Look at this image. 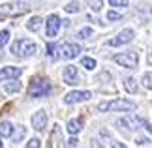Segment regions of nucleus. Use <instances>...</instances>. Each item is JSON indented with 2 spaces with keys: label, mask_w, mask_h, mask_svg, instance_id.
Returning a JSON list of instances; mask_svg holds the SVG:
<instances>
[{
  "label": "nucleus",
  "mask_w": 152,
  "mask_h": 148,
  "mask_svg": "<svg viewBox=\"0 0 152 148\" xmlns=\"http://www.w3.org/2000/svg\"><path fill=\"white\" fill-rule=\"evenodd\" d=\"M109 4L113 6V8H126L128 0H109Z\"/></svg>",
  "instance_id": "nucleus-24"
},
{
  "label": "nucleus",
  "mask_w": 152,
  "mask_h": 148,
  "mask_svg": "<svg viewBox=\"0 0 152 148\" xmlns=\"http://www.w3.org/2000/svg\"><path fill=\"white\" fill-rule=\"evenodd\" d=\"M47 55H49L51 58L56 56V45H55V43H47Z\"/></svg>",
  "instance_id": "nucleus-26"
},
{
  "label": "nucleus",
  "mask_w": 152,
  "mask_h": 148,
  "mask_svg": "<svg viewBox=\"0 0 152 148\" xmlns=\"http://www.w3.org/2000/svg\"><path fill=\"white\" fill-rule=\"evenodd\" d=\"M23 73V69L21 68H17V66H6L0 69V81H8V79H19Z\"/></svg>",
  "instance_id": "nucleus-11"
},
{
  "label": "nucleus",
  "mask_w": 152,
  "mask_h": 148,
  "mask_svg": "<svg viewBox=\"0 0 152 148\" xmlns=\"http://www.w3.org/2000/svg\"><path fill=\"white\" fill-rule=\"evenodd\" d=\"M79 52H81V45L77 43H64L60 47V56L66 58V60H72V58L79 56Z\"/></svg>",
  "instance_id": "nucleus-10"
},
{
  "label": "nucleus",
  "mask_w": 152,
  "mask_h": 148,
  "mask_svg": "<svg viewBox=\"0 0 152 148\" xmlns=\"http://www.w3.org/2000/svg\"><path fill=\"white\" fill-rule=\"evenodd\" d=\"M66 144H68V146H77V144H79V141L75 139V137H72V139H69V141H68Z\"/></svg>",
  "instance_id": "nucleus-30"
},
{
  "label": "nucleus",
  "mask_w": 152,
  "mask_h": 148,
  "mask_svg": "<svg viewBox=\"0 0 152 148\" xmlns=\"http://www.w3.org/2000/svg\"><path fill=\"white\" fill-rule=\"evenodd\" d=\"M88 6H90V8L94 9V11H100V9H102V6H103V0H90Z\"/></svg>",
  "instance_id": "nucleus-22"
},
{
  "label": "nucleus",
  "mask_w": 152,
  "mask_h": 148,
  "mask_svg": "<svg viewBox=\"0 0 152 148\" xmlns=\"http://www.w3.org/2000/svg\"><path fill=\"white\" fill-rule=\"evenodd\" d=\"M32 122V128L36 129V131H43L45 128H47V112L45 111H36L30 118Z\"/></svg>",
  "instance_id": "nucleus-8"
},
{
  "label": "nucleus",
  "mask_w": 152,
  "mask_h": 148,
  "mask_svg": "<svg viewBox=\"0 0 152 148\" xmlns=\"http://www.w3.org/2000/svg\"><path fill=\"white\" fill-rule=\"evenodd\" d=\"M68 11V13H77V11L81 9V4L79 2H69V4H66V8H64Z\"/></svg>",
  "instance_id": "nucleus-19"
},
{
  "label": "nucleus",
  "mask_w": 152,
  "mask_h": 148,
  "mask_svg": "<svg viewBox=\"0 0 152 148\" xmlns=\"http://www.w3.org/2000/svg\"><path fill=\"white\" fill-rule=\"evenodd\" d=\"M51 92V82L43 77H36V79L30 81V86H28V96L30 98H43Z\"/></svg>",
  "instance_id": "nucleus-1"
},
{
  "label": "nucleus",
  "mask_w": 152,
  "mask_h": 148,
  "mask_svg": "<svg viewBox=\"0 0 152 148\" xmlns=\"http://www.w3.org/2000/svg\"><path fill=\"white\" fill-rule=\"evenodd\" d=\"M148 64H152V55H148Z\"/></svg>",
  "instance_id": "nucleus-32"
},
{
  "label": "nucleus",
  "mask_w": 152,
  "mask_h": 148,
  "mask_svg": "<svg viewBox=\"0 0 152 148\" xmlns=\"http://www.w3.org/2000/svg\"><path fill=\"white\" fill-rule=\"evenodd\" d=\"M135 143H137V144H141V146H143V144H147V143H148V141H147V139H143V137H139V139L135 141Z\"/></svg>",
  "instance_id": "nucleus-31"
},
{
  "label": "nucleus",
  "mask_w": 152,
  "mask_h": 148,
  "mask_svg": "<svg viewBox=\"0 0 152 148\" xmlns=\"http://www.w3.org/2000/svg\"><path fill=\"white\" fill-rule=\"evenodd\" d=\"M115 62L122 68H128V69H133L137 68L139 64V55L135 51H128V52H122V55H115Z\"/></svg>",
  "instance_id": "nucleus-4"
},
{
  "label": "nucleus",
  "mask_w": 152,
  "mask_h": 148,
  "mask_svg": "<svg viewBox=\"0 0 152 148\" xmlns=\"http://www.w3.org/2000/svg\"><path fill=\"white\" fill-rule=\"evenodd\" d=\"M21 90V82L17 81V79H8L4 82V92H8V94H15V92H19Z\"/></svg>",
  "instance_id": "nucleus-15"
},
{
  "label": "nucleus",
  "mask_w": 152,
  "mask_h": 148,
  "mask_svg": "<svg viewBox=\"0 0 152 148\" xmlns=\"http://www.w3.org/2000/svg\"><path fill=\"white\" fill-rule=\"evenodd\" d=\"M92 94L88 90H73V92H68L66 96H64V101L68 105L72 103H81V101H86V99H90Z\"/></svg>",
  "instance_id": "nucleus-6"
},
{
  "label": "nucleus",
  "mask_w": 152,
  "mask_h": 148,
  "mask_svg": "<svg viewBox=\"0 0 152 148\" xmlns=\"http://www.w3.org/2000/svg\"><path fill=\"white\" fill-rule=\"evenodd\" d=\"M45 30H47V36L49 38H56L58 30H60V17L58 15H49L47 17V23H45Z\"/></svg>",
  "instance_id": "nucleus-9"
},
{
  "label": "nucleus",
  "mask_w": 152,
  "mask_h": 148,
  "mask_svg": "<svg viewBox=\"0 0 152 148\" xmlns=\"http://www.w3.org/2000/svg\"><path fill=\"white\" fill-rule=\"evenodd\" d=\"M124 88L130 94H135L137 92V82H135V79H133V77H126V79H124Z\"/></svg>",
  "instance_id": "nucleus-17"
},
{
  "label": "nucleus",
  "mask_w": 152,
  "mask_h": 148,
  "mask_svg": "<svg viewBox=\"0 0 152 148\" xmlns=\"http://www.w3.org/2000/svg\"><path fill=\"white\" fill-rule=\"evenodd\" d=\"M81 66H83L85 69H88V71H92V69L96 68V60H94V58H90V56H85L83 60H81Z\"/></svg>",
  "instance_id": "nucleus-18"
},
{
  "label": "nucleus",
  "mask_w": 152,
  "mask_h": 148,
  "mask_svg": "<svg viewBox=\"0 0 152 148\" xmlns=\"http://www.w3.org/2000/svg\"><path fill=\"white\" fill-rule=\"evenodd\" d=\"M133 36H135V32L132 30V28H124L122 32H118L115 38H111L107 41V45L109 47H120V45H126V43H130V41L133 39Z\"/></svg>",
  "instance_id": "nucleus-5"
},
{
  "label": "nucleus",
  "mask_w": 152,
  "mask_h": 148,
  "mask_svg": "<svg viewBox=\"0 0 152 148\" xmlns=\"http://www.w3.org/2000/svg\"><path fill=\"white\" fill-rule=\"evenodd\" d=\"M107 19H109V21H120L122 15L116 13V11H107Z\"/></svg>",
  "instance_id": "nucleus-27"
},
{
  "label": "nucleus",
  "mask_w": 152,
  "mask_h": 148,
  "mask_svg": "<svg viewBox=\"0 0 152 148\" xmlns=\"http://www.w3.org/2000/svg\"><path fill=\"white\" fill-rule=\"evenodd\" d=\"M0 148H2V143H0Z\"/></svg>",
  "instance_id": "nucleus-33"
},
{
  "label": "nucleus",
  "mask_w": 152,
  "mask_h": 148,
  "mask_svg": "<svg viewBox=\"0 0 152 148\" xmlns=\"http://www.w3.org/2000/svg\"><path fill=\"white\" fill-rule=\"evenodd\" d=\"M90 36H92V28H90V26L81 28L79 34H77V38H81V39H86V38H90Z\"/></svg>",
  "instance_id": "nucleus-20"
},
{
  "label": "nucleus",
  "mask_w": 152,
  "mask_h": 148,
  "mask_svg": "<svg viewBox=\"0 0 152 148\" xmlns=\"http://www.w3.org/2000/svg\"><path fill=\"white\" fill-rule=\"evenodd\" d=\"M28 8L26 6H21V4H2L0 6V17H10V15H17V13H23V11H26Z\"/></svg>",
  "instance_id": "nucleus-7"
},
{
  "label": "nucleus",
  "mask_w": 152,
  "mask_h": 148,
  "mask_svg": "<svg viewBox=\"0 0 152 148\" xmlns=\"http://www.w3.org/2000/svg\"><path fill=\"white\" fill-rule=\"evenodd\" d=\"M10 41V30H2L0 32V49Z\"/></svg>",
  "instance_id": "nucleus-21"
},
{
  "label": "nucleus",
  "mask_w": 152,
  "mask_h": 148,
  "mask_svg": "<svg viewBox=\"0 0 152 148\" xmlns=\"http://www.w3.org/2000/svg\"><path fill=\"white\" fill-rule=\"evenodd\" d=\"M42 23H43L42 17H39V15H34L32 19L26 23V28H28L30 32H38V30H39V26H42Z\"/></svg>",
  "instance_id": "nucleus-16"
},
{
  "label": "nucleus",
  "mask_w": 152,
  "mask_h": 148,
  "mask_svg": "<svg viewBox=\"0 0 152 148\" xmlns=\"http://www.w3.org/2000/svg\"><path fill=\"white\" fill-rule=\"evenodd\" d=\"M143 85L147 86V88H150V90H152V71H150V73H145V75H143Z\"/></svg>",
  "instance_id": "nucleus-23"
},
{
  "label": "nucleus",
  "mask_w": 152,
  "mask_h": 148,
  "mask_svg": "<svg viewBox=\"0 0 152 148\" xmlns=\"http://www.w3.org/2000/svg\"><path fill=\"white\" fill-rule=\"evenodd\" d=\"M98 109L102 112H107V111H133L135 109V103L128 101V99H111V101H102L98 105Z\"/></svg>",
  "instance_id": "nucleus-3"
},
{
  "label": "nucleus",
  "mask_w": 152,
  "mask_h": 148,
  "mask_svg": "<svg viewBox=\"0 0 152 148\" xmlns=\"http://www.w3.org/2000/svg\"><path fill=\"white\" fill-rule=\"evenodd\" d=\"M135 120H137L139 124H143V126H145V129H147L148 133H152V126H150V124H148L147 120H143V118H135Z\"/></svg>",
  "instance_id": "nucleus-29"
},
{
  "label": "nucleus",
  "mask_w": 152,
  "mask_h": 148,
  "mask_svg": "<svg viewBox=\"0 0 152 148\" xmlns=\"http://www.w3.org/2000/svg\"><path fill=\"white\" fill-rule=\"evenodd\" d=\"M26 146L28 148H39V146H42V141H39V139H30L26 143Z\"/></svg>",
  "instance_id": "nucleus-28"
},
{
  "label": "nucleus",
  "mask_w": 152,
  "mask_h": 148,
  "mask_svg": "<svg viewBox=\"0 0 152 148\" xmlns=\"http://www.w3.org/2000/svg\"><path fill=\"white\" fill-rule=\"evenodd\" d=\"M68 133H72V135H77L81 129H83V118H73V120H69L68 122Z\"/></svg>",
  "instance_id": "nucleus-13"
},
{
  "label": "nucleus",
  "mask_w": 152,
  "mask_h": 148,
  "mask_svg": "<svg viewBox=\"0 0 152 148\" xmlns=\"http://www.w3.org/2000/svg\"><path fill=\"white\" fill-rule=\"evenodd\" d=\"M36 51H38V47L30 39H17L15 43L11 45V52H13L15 56H19V58H28Z\"/></svg>",
  "instance_id": "nucleus-2"
},
{
  "label": "nucleus",
  "mask_w": 152,
  "mask_h": 148,
  "mask_svg": "<svg viewBox=\"0 0 152 148\" xmlns=\"http://www.w3.org/2000/svg\"><path fill=\"white\" fill-rule=\"evenodd\" d=\"M62 77H64V82H66V85H77V81H79L77 68L72 66V64H69V66H66V69H64Z\"/></svg>",
  "instance_id": "nucleus-12"
},
{
  "label": "nucleus",
  "mask_w": 152,
  "mask_h": 148,
  "mask_svg": "<svg viewBox=\"0 0 152 148\" xmlns=\"http://www.w3.org/2000/svg\"><path fill=\"white\" fill-rule=\"evenodd\" d=\"M51 139H53V144H55V141H60V126H55V131H53V135H51Z\"/></svg>",
  "instance_id": "nucleus-25"
},
{
  "label": "nucleus",
  "mask_w": 152,
  "mask_h": 148,
  "mask_svg": "<svg viewBox=\"0 0 152 148\" xmlns=\"http://www.w3.org/2000/svg\"><path fill=\"white\" fill-rule=\"evenodd\" d=\"M11 135H13V124L0 122V139H10Z\"/></svg>",
  "instance_id": "nucleus-14"
}]
</instances>
